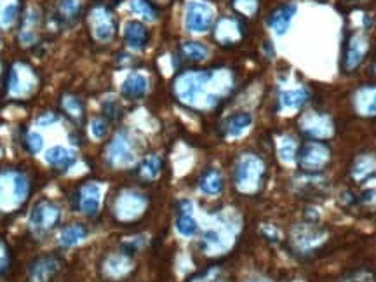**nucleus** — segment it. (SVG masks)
<instances>
[{"label":"nucleus","mask_w":376,"mask_h":282,"mask_svg":"<svg viewBox=\"0 0 376 282\" xmlns=\"http://www.w3.org/2000/svg\"><path fill=\"white\" fill-rule=\"evenodd\" d=\"M59 268H62V260L58 256H40L30 267L28 279L30 282H51Z\"/></svg>","instance_id":"obj_16"},{"label":"nucleus","mask_w":376,"mask_h":282,"mask_svg":"<svg viewBox=\"0 0 376 282\" xmlns=\"http://www.w3.org/2000/svg\"><path fill=\"white\" fill-rule=\"evenodd\" d=\"M310 98V93H308L305 87H297V89L291 91H282L281 96H279V110H298L305 105Z\"/></svg>","instance_id":"obj_23"},{"label":"nucleus","mask_w":376,"mask_h":282,"mask_svg":"<svg viewBox=\"0 0 376 282\" xmlns=\"http://www.w3.org/2000/svg\"><path fill=\"white\" fill-rule=\"evenodd\" d=\"M37 75L25 63H16L8 77V91L12 98H25L37 89Z\"/></svg>","instance_id":"obj_7"},{"label":"nucleus","mask_w":376,"mask_h":282,"mask_svg":"<svg viewBox=\"0 0 376 282\" xmlns=\"http://www.w3.org/2000/svg\"><path fill=\"white\" fill-rule=\"evenodd\" d=\"M87 235H89V230H87L86 225L73 223L63 228L62 235H59V243H62V246L65 247H72V246H77L79 243H82Z\"/></svg>","instance_id":"obj_27"},{"label":"nucleus","mask_w":376,"mask_h":282,"mask_svg":"<svg viewBox=\"0 0 376 282\" xmlns=\"http://www.w3.org/2000/svg\"><path fill=\"white\" fill-rule=\"evenodd\" d=\"M157 2H162V0H157Z\"/></svg>","instance_id":"obj_44"},{"label":"nucleus","mask_w":376,"mask_h":282,"mask_svg":"<svg viewBox=\"0 0 376 282\" xmlns=\"http://www.w3.org/2000/svg\"><path fill=\"white\" fill-rule=\"evenodd\" d=\"M251 124H253V117H251V113L247 112L234 113V115H230L227 120H225L223 133L225 136L228 138L243 136V134L250 129Z\"/></svg>","instance_id":"obj_24"},{"label":"nucleus","mask_w":376,"mask_h":282,"mask_svg":"<svg viewBox=\"0 0 376 282\" xmlns=\"http://www.w3.org/2000/svg\"><path fill=\"white\" fill-rule=\"evenodd\" d=\"M59 218H62V209L58 204L49 199H42L33 206L30 213V228L37 235L47 234L58 225Z\"/></svg>","instance_id":"obj_6"},{"label":"nucleus","mask_w":376,"mask_h":282,"mask_svg":"<svg viewBox=\"0 0 376 282\" xmlns=\"http://www.w3.org/2000/svg\"><path fill=\"white\" fill-rule=\"evenodd\" d=\"M106 133H109V122H106L105 119L98 117V119H94L93 122H91V134H93V138L103 140V138L106 136Z\"/></svg>","instance_id":"obj_37"},{"label":"nucleus","mask_w":376,"mask_h":282,"mask_svg":"<svg viewBox=\"0 0 376 282\" xmlns=\"http://www.w3.org/2000/svg\"><path fill=\"white\" fill-rule=\"evenodd\" d=\"M46 160L49 166H53L58 171H65L75 164L77 156L73 150L66 149V147H53L46 152Z\"/></svg>","instance_id":"obj_22"},{"label":"nucleus","mask_w":376,"mask_h":282,"mask_svg":"<svg viewBox=\"0 0 376 282\" xmlns=\"http://www.w3.org/2000/svg\"><path fill=\"white\" fill-rule=\"evenodd\" d=\"M30 196V180L15 169L0 171V213H12Z\"/></svg>","instance_id":"obj_2"},{"label":"nucleus","mask_w":376,"mask_h":282,"mask_svg":"<svg viewBox=\"0 0 376 282\" xmlns=\"http://www.w3.org/2000/svg\"><path fill=\"white\" fill-rule=\"evenodd\" d=\"M106 159L112 166L115 167H126L136 160V153H134L133 143H131L127 133L120 131L112 141H110L109 149H106Z\"/></svg>","instance_id":"obj_11"},{"label":"nucleus","mask_w":376,"mask_h":282,"mask_svg":"<svg viewBox=\"0 0 376 282\" xmlns=\"http://www.w3.org/2000/svg\"><path fill=\"white\" fill-rule=\"evenodd\" d=\"M354 110L361 117H376V86H361L354 93Z\"/></svg>","instance_id":"obj_17"},{"label":"nucleus","mask_w":376,"mask_h":282,"mask_svg":"<svg viewBox=\"0 0 376 282\" xmlns=\"http://www.w3.org/2000/svg\"><path fill=\"white\" fill-rule=\"evenodd\" d=\"M199 188L200 192L206 194V196H218V194L223 192V176L218 169H206L203 173L199 180Z\"/></svg>","instance_id":"obj_26"},{"label":"nucleus","mask_w":376,"mask_h":282,"mask_svg":"<svg viewBox=\"0 0 376 282\" xmlns=\"http://www.w3.org/2000/svg\"><path fill=\"white\" fill-rule=\"evenodd\" d=\"M265 174V164L254 153H244L235 164V187L244 194H253L260 188Z\"/></svg>","instance_id":"obj_3"},{"label":"nucleus","mask_w":376,"mask_h":282,"mask_svg":"<svg viewBox=\"0 0 376 282\" xmlns=\"http://www.w3.org/2000/svg\"><path fill=\"white\" fill-rule=\"evenodd\" d=\"M331 159V150L322 141H308L298 153V162L305 173L312 174L321 171Z\"/></svg>","instance_id":"obj_8"},{"label":"nucleus","mask_w":376,"mask_h":282,"mask_svg":"<svg viewBox=\"0 0 376 282\" xmlns=\"http://www.w3.org/2000/svg\"><path fill=\"white\" fill-rule=\"evenodd\" d=\"M232 8L244 18H254L260 9V0H232Z\"/></svg>","instance_id":"obj_33"},{"label":"nucleus","mask_w":376,"mask_h":282,"mask_svg":"<svg viewBox=\"0 0 376 282\" xmlns=\"http://www.w3.org/2000/svg\"><path fill=\"white\" fill-rule=\"evenodd\" d=\"M89 21L94 39L98 42H110L115 37V21H113L110 9L105 8V6H96L91 11Z\"/></svg>","instance_id":"obj_12"},{"label":"nucleus","mask_w":376,"mask_h":282,"mask_svg":"<svg viewBox=\"0 0 376 282\" xmlns=\"http://www.w3.org/2000/svg\"><path fill=\"white\" fill-rule=\"evenodd\" d=\"M42 147H44V138L40 136L39 133H35V131L28 133V136H26V149H28L32 153H39L40 150H42Z\"/></svg>","instance_id":"obj_38"},{"label":"nucleus","mask_w":376,"mask_h":282,"mask_svg":"<svg viewBox=\"0 0 376 282\" xmlns=\"http://www.w3.org/2000/svg\"><path fill=\"white\" fill-rule=\"evenodd\" d=\"M213 77L214 70H187L174 79V96L183 105L196 106L199 102H204L206 106H214L220 103V98L211 89Z\"/></svg>","instance_id":"obj_1"},{"label":"nucleus","mask_w":376,"mask_h":282,"mask_svg":"<svg viewBox=\"0 0 376 282\" xmlns=\"http://www.w3.org/2000/svg\"><path fill=\"white\" fill-rule=\"evenodd\" d=\"M176 230L183 237H194L199 232V225H197L196 218H194V204L190 200H181L180 203V211H178L176 218Z\"/></svg>","instance_id":"obj_21"},{"label":"nucleus","mask_w":376,"mask_h":282,"mask_svg":"<svg viewBox=\"0 0 376 282\" xmlns=\"http://www.w3.org/2000/svg\"><path fill=\"white\" fill-rule=\"evenodd\" d=\"M80 11V4L77 0H62V4H59V16L63 19H75L77 15Z\"/></svg>","instance_id":"obj_36"},{"label":"nucleus","mask_w":376,"mask_h":282,"mask_svg":"<svg viewBox=\"0 0 376 282\" xmlns=\"http://www.w3.org/2000/svg\"><path fill=\"white\" fill-rule=\"evenodd\" d=\"M244 37H246L244 23L234 16H223L218 19L216 26H214V40L223 47L237 46L243 42Z\"/></svg>","instance_id":"obj_9"},{"label":"nucleus","mask_w":376,"mask_h":282,"mask_svg":"<svg viewBox=\"0 0 376 282\" xmlns=\"http://www.w3.org/2000/svg\"><path fill=\"white\" fill-rule=\"evenodd\" d=\"M147 93H149V79L140 72L129 73L120 86V94L131 102L141 100Z\"/></svg>","instance_id":"obj_18"},{"label":"nucleus","mask_w":376,"mask_h":282,"mask_svg":"<svg viewBox=\"0 0 376 282\" xmlns=\"http://www.w3.org/2000/svg\"><path fill=\"white\" fill-rule=\"evenodd\" d=\"M373 70H375V75H376V63H375V68H373Z\"/></svg>","instance_id":"obj_43"},{"label":"nucleus","mask_w":376,"mask_h":282,"mask_svg":"<svg viewBox=\"0 0 376 282\" xmlns=\"http://www.w3.org/2000/svg\"><path fill=\"white\" fill-rule=\"evenodd\" d=\"M124 40L134 51H143L149 46L150 32L141 21H127L124 25Z\"/></svg>","instance_id":"obj_19"},{"label":"nucleus","mask_w":376,"mask_h":282,"mask_svg":"<svg viewBox=\"0 0 376 282\" xmlns=\"http://www.w3.org/2000/svg\"><path fill=\"white\" fill-rule=\"evenodd\" d=\"M369 51V37L362 30H354L348 35L347 42L344 47V58H341V66L345 72H354L364 62L366 55Z\"/></svg>","instance_id":"obj_5"},{"label":"nucleus","mask_w":376,"mask_h":282,"mask_svg":"<svg viewBox=\"0 0 376 282\" xmlns=\"http://www.w3.org/2000/svg\"><path fill=\"white\" fill-rule=\"evenodd\" d=\"M279 157H281L282 162H294V159H297V143L293 141V138H282L281 145H279Z\"/></svg>","instance_id":"obj_34"},{"label":"nucleus","mask_w":376,"mask_h":282,"mask_svg":"<svg viewBox=\"0 0 376 282\" xmlns=\"http://www.w3.org/2000/svg\"><path fill=\"white\" fill-rule=\"evenodd\" d=\"M214 23V8L206 0H188L185 6V28L190 33H206Z\"/></svg>","instance_id":"obj_4"},{"label":"nucleus","mask_w":376,"mask_h":282,"mask_svg":"<svg viewBox=\"0 0 376 282\" xmlns=\"http://www.w3.org/2000/svg\"><path fill=\"white\" fill-rule=\"evenodd\" d=\"M59 120V115L58 113H53V112H47V113H42V115L39 117V126L42 127H47V126H53V124H56Z\"/></svg>","instance_id":"obj_40"},{"label":"nucleus","mask_w":376,"mask_h":282,"mask_svg":"<svg viewBox=\"0 0 376 282\" xmlns=\"http://www.w3.org/2000/svg\"><path fill=\"white\" fill-rule=\"evenodd\" d=\"M300 131L312 140H328L335 134V126L326 113L308 112L301 117Z\"/></svg>","instance_id":"obj_10"},{"label":"nucleus","mask_w":376,"mask_h":282,"mask_svg":"<svg viewBox=\"0 0 376 282\" xmlns=\"http://www.w3.org/2000/svg\"><path fill=\"white\" fill-rule=\"evenodd\" d=\"M102 185L96 181H87L79 190V209L87 216L94 218L102 207Z\"/></svg>","instance_id":"obj_14"},{"label":"nucleus","mask_w":376,"mask_h":282,"mask_svg":"<svg viewBox=\"0 0 376 282\" xmlns=\"http://www.w3.org/2000/svg\"><path fill=\"white\" fill-rule=\"evenodd\" d=\"M147 207V197L134 190H127L119 196L115 203V214L120 221H133L143 214Z\"/></svg>","instance_id":"obj_13"},{"label":"nucleus","mask_w":376,"mask_h":282,"mask_svg":"<svg viewBox=\"0 0 376 282\" xmlns=\"http://www.w3.org/2000/svg\"><path fill=\"white\" fill-rule=\"evenodd\" d=\"M373 173H376V160L369 156L357 159L354 169H352V174H354L355 180H366Z\"/></svg>","instance_id":"obj_32"},{"label":"nucleus","mask_w":376,"mask_h":282,"mask_svg":"<svg viewBox=\"0 0 376 282\" xmlns=\"http://www.w3.org/2000/svg\"><path fill=\"white\" fill-rule=\"evenodd\" d=\"M324 241L322 230H315L310 225H300L293 230V244L300 253H312Z\"/></svg>","instance_id":"obj_15"},{"label":"nucleus","mask_w":376,"mask_h":282,"mask_svg":"<svg viewBox=\"0 0 376 282\" xmlns=\"http://www.w3.org/2000/svg\"><path fill=\"white\" fill-rule=\"evenodd\" d=\"M180 55L185 62L203 63V62H206L207 56H209V49H207L203 42L187 40V42H181Z\"/></svg>","instance_id":"obj_25"},{"label":"nucleus","mask_w":376,"mask_h":282,"mask_svg":"<svg viewBox=\"0 0 376 282\" xmlns=\"http://www.w3.org/2000/svg\"><path fill=\"white\" fill-rule=\"evenodd\" d=\"M19 16V0H0V28H9Z\"/></svg>","instance_id":"obj_30"},{"label":"nucleus","mask_w":376,"mask_h":282,"mask_svg":"<svg viewBox=\"0 0 376 282\" xmlns=\"http://www.w3.org/2000/svg\"><path fill=\"white\" fill-rule=\"evenodd\" d=\"M105 270L106 275L112 279L124 277V275L131 270L129 256H127V254H115V256H110L105 265Z\"/></svg>","instance_id":"obj_29"},{"label":"nucleus","mask_w":376,"mask_h":282,"mask_svg":"<svg viewBox=\"0 0 376 282\" xmlns=\"http://www.w3.org/2000/svg\"><path fill=\"white\" fill-rule=\"evenodd\" d=\"M297 4H284L279 6L267 19V25L274 30L277 35H286L290 30L291 21H293L294 15H297Z\"/></svg>","instance_id":"obj_20"},{"label":"nucleus","mask_w":376,"mask_h":282,"mask_svg":"<svg viewBox=\"0 0 376 282\" xmlns=\"http://www.w3.org/2000/svg\"><path fill=\"white\" fill-rule=\"evenodd\" d=\"M160 171H162V160L159 156H147L141 160L140 167H138V176L145 181H153L159 178Z\"/></svg>","instance_id":"obj_28"},{"label":"nucleus","mask_w":376,"mask_h":282,"mask_svg":"<svg viewBox=\"0 0 376 282\" xmlns=\"http://www.w3.org/2000/svg\"><path fill=\"white\" fill-rule=\"evenodd\" d=\"M247 282H268V281H263V279H253V281H247Z\"/></svg>","instance_id":"obj_42"},{"label":"nucleus","mask_w":376,"mask_h":282,"mask_svg":"<svg viewBox=\"0 0 376 282\" xmlns=\"http://www.w3.org/2000/svg\"><path fill=\"white\" fill-rule=\"evenodd\" d=\"M9 263V251H8V246H6L2 241H0V272L4 270L6 267H8Z\"/></svg>","instance_id":"obj_41"},{"label":"nucleus","mask_w":376,"mask_h":282,"mask_svg":"<svg viewBox=\"0 0 376 282\" xmlns=\"http://www.w3.org/2000/svg\"><path fill=\"white\" fill-rule=\"evenodd\" d=\"M131 11L136 16H141L145 21H156L157 19V9L150 0H131L129 2Z\"/></svg>","instance_id":"obj_31"},{"label":"nucleus","mask_w":376,"mask_h":282,"mask_svg":"<svg viewBox=\"0 0 376 282\" xmlns=\"http://www.w3.org/2000/svg\"><path fill=\"white\" fill-rule=\"evenodd\" d=\"M220 275H221V272L218 270V268H209V270L204 272V274L194 277L190 282H225V281H221Z\"/></svg>","instance_id":"obj_39"},{"label":"nucleus","mask_w":376,"mask_h":282,"mask_svg":"<svg viewBox=\"0 0 376 282\" xmlns=\"http://www.w3.org/2000/svg\"><path fill=\"white\" fill-rule=\"evenodd\" d=\"M63 109H65L66 113L72 115L73 119H80L84 113L82 102H80L79 98H73V96H65V98H63Z\"/></svg>","instance_id":"obj_35"}]
</instances>
